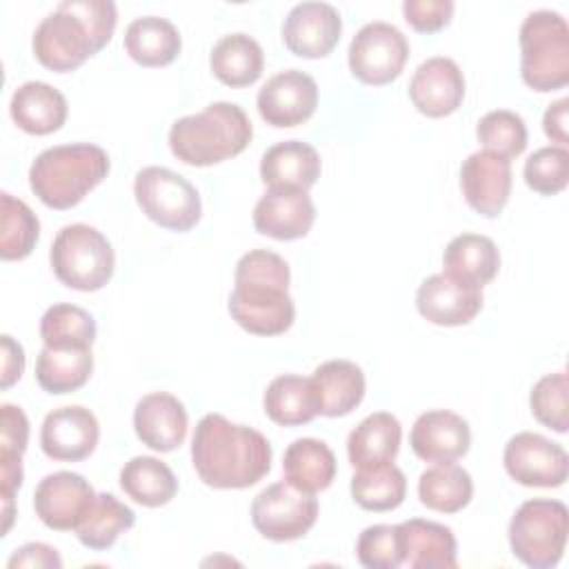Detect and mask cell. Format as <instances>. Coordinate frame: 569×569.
<instances>
[{"label":"cell","instance_id":"6da1fadb","mask_svg":"<svg viewBox=\"0 0 569 569\" xmlns=\"http://www.w3.org/2000/svg\"><path fill=\"white\" fill-rule=\"evenodd\" d=\"M271 445L253 427L220 413L200 418L191 440V462L198 478L213 489H247L271 469Z\"/></svg>","mask_w":569,"mask_h":569},{"label":"cell","instance_id":"7a4b0ae2","mask_svg":"<svg viewBox=\"0 0 569 569\" xmlns=\"http://www.w3.org/2000/svg\"><path fill=\"white\" fill-rule=\"evenodd\" d=\"M233 280L229 313L244 331L278 336L293 325L296 305L289 296L291 271L282 256L269 249L247 251L236 262Z\"/></svg>","mask_w":569,"mask_h":569},{"label":"cell","instance_id":"3957f363","mask_svg":"<svg viewBox=\"0 0 569 569\" xmlns=\"http://www.w3.org/2000/svg\"><path fill=\"white\" fill-rule=\"evenodd\" d=\"M253 127L236 102H211L202 111L178 118L169 129L171 153L191 167H211L247 149Z\"/></svg>","mask_w":569,"mask_h":569},{"label":"cell","instance_id":"277c9868","mask_svg":"<svg viewBox=\"0 0 569 569\" xmlns=\"http://www.w3.org/2000/svg\"><path fill=\"white\" fill-rule=\"evenodd\" d=\"M102 147L91 142L58 144L40 151L29 169V187L51 209H71L109 173Z\"/></svg>","mask_w":569,"mask_h":569},{"label":"cell","instance_id":"5b68a950","mask_svg":"<svg viewBox=\"0 0 569 569\" xmlns=\"http://www.w3.org/2000/svg\"><path fill=\"white\" fill-rule=\"evenodd\" d=\"M520 76L533 91H556L569 82V27L562 13L536 9L520 24Z\"/></svg>","mask_w":569,"mask_h":569},{"label":"cell","instance_id":"8992f818","mask_svg":"<svg viewBox=\"0 0 569 569\" xmlns=\"http://www.w3.org/2000/svg\"><path fill=\"white\" fill-rule=\"evenodd\" d=\"M56 278L76 291L102 289L116 269V253L102 231L91 224L73 222L62 227L49 251Z\"/></svg>","mask_w":569,"mask_h":569},{"label":"cell","instance_id":"52a82bcc","mask_svg":"<svg viewBox=\"0 0 569 569\" xmlns=\"http://www.w3.org/2000/svg\"><path fill=\"white\" fill-rule=\"evenodd\" d=\"M569 533V509L560 500H525L509 522L511 553L531 569L556 567Z\"/></svg>","mask_w":569,"mask_h":569},{"label":"cell","instance_id":"ba28073f","mask_svg":"<svg viewBox=\"0 0 569 569\" xmlns=\"http://www.w3.org/2000/svg\"><path fill=\"white\" fill-rule=\"evenodd\" d=\"M133 196L142 213L169 231H189L202 216L198 189L167 167H144L136 173Z\"/></svg>","mask_w":569,"mask_h":569},{"label":"cell","instance_id":"9c48e42d","mask_svg":"<svg viewBox=\"0 0 569 569\" xmlns=\"http://www.w3.org/2000/svg\"><path fill=\"white\" fill-rule=\"evenodd\" d=\"M31 47L38 62L58 73L78 69L87 58L100 51L87 20L62 2L40 20L33 31Z\"/></svg>","mask_w":569,"mask_h":569},{"label":"cell","instance_id":"30bf717a","mask_svg":"<svg viewBox=\"0 0 569 569\" xmlns=\"http://www.w3.org/2000/svg\"><path fill=\"white\" fill-rule=\"evenodd\" d=\"M318 518L313 493L300 491L287 480L264 487L251 502V522L260 536L273 542L302 538Z\"/></svg>","mask_w":569,"mask_h":569},{"label":"cell","instance_id":"8fae6325","mask_svg":"<svg viewBox=\"0 0 569 569\" xmlns=\"http://www.w3.org/2000/svg\"><path fill=\"white\" fill-rule=\"evenodd\" d=\"M349 69L365 84H389L400 76L409 58L405 33L391 22H367L353 36L349 51Z\"/></svg>","mask_w":569,"mask_h":569},{"label":"cell","instance_id":"7c38bea8","mask_svg":"<svg viewBox=\"0 0 569 569\" xmlns=\"http://www.w3.org/2000/svg\"><path fill=\"white\" fill-rule=\"evenodd\" d=\"M502 462L509 478L525 487H560L569 473L565 447L533 431L511 436L505 445Z\"/></svg>","mask_w":569,"mask_h":569},{"label":"cell","instance_id":"4fadbf2b","mask_svg":"<svg viewBox=\"0 0 569 569\" xmlns=\"http://www.w3.org/2000/svg\"><path fill=\"white\" fill-rule=\"evenodd\" d=\"M260 118L278 129L307 122L318 107V84L300 69H284L271 76L256 98Z\"/></svg>","mask_w":569,"mask_h":569},{"label":"cell","instance_id":"5bb4252c","mask_svg":"<svg viewBox=\"0 0 569 569\" xmlns=\"http://www.w3.org/2000/svg\"><path fill=\"white\" fill-rule=\"evenodd\" d=\"M89 480L73 471H56L44 476L33 491V509L40 522L56 531H76L96 500Z\"/></svg>","mask_w":569,"mask_h":569},{"label":"cell","instance_id":"9a60e30c","mask_svg":"<svg viewBox=\"0 0 569 569\" xmlns=\"http://www.w3.org/2000/svg\"><path fill=\"white\" fill-rule=\"evenodd\" d=\"M511 160L491 153V151H473L462 160L460 167V189L467 200V204L485 216V218H496L509 196H511Z\"/></svg>","mask_w":569,"mask_h":569},{"label":"cell","instance_id":"2e32d148","mask_svg":"<svg viewBox=\"0 0 569 569\" xmlns=\"http://www.w3.org/2000/svg\"><path fill=\"white\" fill-rule=\"evenodd\" d=\"M100 438L98 418L82 405L53 409L40 427V447L44 456L62 462H78L93 453Z\"/></svg>","mask_w":569,"mask_h":569},{"label":"cell","instance_id":"e0dca14e","mask_svg":"<svg viewBox=\"0 0 569 569\" xmlns=\"http://www.w3.org/2000/svg\"><path fill=\"white\" fill-rule=\"evenodd\" d=\"M342 33V18L329 2H300L282 22V42L300 58H325Z\"/></svg>","mask_w":569,"mask_h":569},{"label":"cell","instance_id":"ac0fdd59","mask_svg":"<svg viewBox=\"0 0 569 569\" xmlns=\"http://www.w3.org/2000/svg\"><path fill=\"white\" fill-rule=\"evenodd\" d=\"M418 313L440 327L471 322L482 309V289L447 273L425 278L416 291Z\"/></svg>","mask_w":569,"mask_h":569},{"label":"cell","instance_id":"d6986e66","mask_svg":"<svg viewBox=\"0 0 569 569\" xmlns=\"http://www.w3.org/2000/svg\"><path fill=\"white\" fill-rule=\"evenodd\" d=\"M316 220V207L305 189L269 187L253 207L258 233L276 240L305 238Z\"/></svg>","mask_w":569,"mask_h":569},{"label":"cell","instance_id":"ffe728a7","mask_svg":"<svg viewBox=\"0 0 569 569\" xmlns=\"http://www.w3.org/2000/svg\"><path fill=\"white\" fill-rule=\"evenodd\" d=\"M409 98L422 116L445 118L462 104L465 76L451 58H427L411 76Z\"/></svg>","mask_w":569,"mask_h":569},{"label":"cell","instance_id":"44dd1931","mask_svg":"<svg viewBox=\"0 0 569 569\" xmlns=\"http://www.w3.org/2000/svg\"><path fill=\"white\" fill-rule=\"evenodd\" d=\"M409 445L425 462H456L469 451L471 429L462 416L449 409H431L416 418Z\"/></svg>","mask_w":569,"mask_h":569},{"label":"cell","instance_id":"7402d4cb","mask_svg":"<svg viewBox=\"0 0 569 569\" xmlns=\"http://www.w3.org/2000/svg\"><path fill=\"white\" fill-rule=\"evenodd\" d=\"M189 416L184 405L167 391L142 396L133 409L136 436L153 451L167 453L178 449L187 438Z\"/></svg>","mask_w":569,"mask_h":569},{"label":"cell","instance_id":"603a6c76","mask_svg":"<svg viewBox=\"0 0 569 569\" xmlns=\"http://www.w3.org/2000/svg\"><path fill=\"white\" fill-rule=\"evenodd\" d=\"M405 562L411 569H453L458 565L456 536L447 525L411 518L398 525Z\"/></svg>","mask_w":569,"mask_h":569},{"label":"cell","instance_id":"cb8c5ba5","mask_svg":"<svg viewBox=\"0 0 569 569\" xmlns=\"http://www.w3.org/2000/svg\"><path fill=\"white\" fill-rule=\"evenodd\" d=\"M67 98L51 84L29 80L20 84L9 102L11 120L31 136L58 131L67 120Z\"/></svg>","mask_w":569,"mask_h":569},{"label":"cell","instance_id":"d4e9b609","mask_svg":"<svg viewBox=\"0 0 569 569\" xmlns=\"http://www.w3.org/2000/svg\"><path fill=\"white\" fill-rule=\"evenodd\" d=\"M320 153L302 140H282L271 144L260 160V178L267 187L309 189L320 178Z\"/></svg>","mask_w":569,"mask_h":569},{"label":"cell","instance_id":"484cf974","mask_svg":"<svg viewBox=\"0 0 569 569\" xmlns=\"http://www.w3.org/2000/svg\"><path fill=\"white\" fill-rule=\"evenodd\" d=\"M402 427L389 411L369 413L347 438V456L353 469L393 462L400 451Z\"/></svg>","mask_w":569,"mask_h":569},{"label":"cell","instance_id":"4316f807","mask_svg":"<svg viewBox=\"0 0 569 569\" xmlns=\"http://www.w3.org/2000/svg\"><path fill=\"white\" fill-rule=\"evenodd\" d=\"M313 387L320 402V413L338 418L351 413L365 398V373L351 360H327L316 367Z\"/></svg>","mask_w":569,"mask_h":569},{"label":"cell","instance_id":"83f0119b","mask_svg":"<svg viewBox=\"0 0 569 569\" xmlns=\"http://www.w3.org/2000/svg\"><path fill=\"white\" fill-rule=\"evenodd\" d=\"M500 269V251L496 242L480 233L456 236L442 253V273L473 287H485Z\"/></svg>","mask_w":569,"mask_h":569},{"label":"cell","instance_id":"f1b7e54d","mask_svg":"<svg viewBox=\"0 0 569 569\" xmlns=\"http://www.w3.org/2000/svg\"><path fill=\"white\" fill-rule=\"evenodd\" d=\"M338 471L336 456L325 440L298 438L282 456V473L289 485L300 491L318 493L325 491Z\"/></svg>","mask_w":569,"mask_h":569},{"label":"cell","instance_id":"f546056e","mask_svg":"<svg viewBox=\"0 0 569 569\" xmlns=\"http://www.w3.org/2000/svg\"><path fill=\"white\" fill-rule=\"evenodd\" d=\"M124 49L129 58L142 67H167L178 58L182 38L171 20L142 16L129 22L124 31Z\"/></svg>","mask_w":569,"mask_h":569},{"label":"cell","instance_id":"4dcf8cb0","mask_svg":"<svg viewBox=\"0 0 569 569\" xmlns=\"http://www.w3.org/2000/svg\"><path fill=\"white\" fill-rule=\"evenodd\" d=\"M264 413L282 427H298L311 422L320 413L318 393L311 378L284 373L267 385L262 396Z\"/></svg>","mask_w":569,"mask_h":569},{"label":"cell","instance_id":"1f68e13d","mask_svg":"<svg viewBox=\"0 0 569 569\" xmlns=\"http://www.w3.org/2000/svg\"><path fill=\"white\" fill-rule=\"evenodd\" d=\"M213 76L227 87H249L253 84L264 69L262 47L242 31L222 36L209 56Z\"/></svg>","mask_w":569,"mask_h":569},{"label":"cell","instance_id":"d6a6232c","mask_svg":"<svg viewBox=\"0 0 569 569\" xmlns=\"http://www.w3.org/2000/svg\"><path fill=\"white\" fill-rule=\"evenodd\" d=\"M120 487L142 507H162L178 493V478L160 458L136 456L120 469Z\"/></svg>","mask_w":569,"mask_h":569},{"label":"cell","instance_id":"836d02e7","mask_svg":"<svg viewBox=\"0 0 569 569\" xmlns=\"http://www.w3.org/2000/svg\"><path fill=\"white\" fill-rule=\"evenodd\" d=\"M471 496L473 480L456 462H436L418 478V498L431 511L458 513L471 502Z\"/></svg>","mask_w":569,"mask_h":569},{"label":"cell","instance_id":"e575fe53","mask_svg":"<svg viewBox=\"0 0 569 569\" xmlns=\"http://www.w3.org/2000/svg\"><path fill=\"white\" fill-rule=\"evenodd\" d=\"M136 522V513L129 505L118 500L113 493H98L87 516L76 527L78 540L93 551L113 547L120 533L129 531Z\"/></svg>","mask_w":569,"mask_h":569},{"label":"cell","instance_id":"d590c367","mask_svg":"<svg viewBox=\"0 0 569 569\" xmlns=\"http://www.w3.org/2000/svg\"><path fill=\"white\" fill-rule=\"evenodd\" d=\"M93 371L91 349L42 347L36 360V380L47 393H71L80 389Z\"/></svg>","mask_w":569,"mask_h":569},{"label":"cell","instance_id":"8d00e7d4","mask_svg":"<svg viewBox=\"0 0 569 569\" xmlns=\"http://www.w3.org/2000/svg\"><path fill=\"white\" fill-rule=\"evenodd\" d=\"M407 496V478L393 462L356 469L351 478V498L367 511H391Z\"/></svg>","mask_w":569,"mask_h":569},{"label":"cell","instance_id":"74e56055","mask_svg":"<svg viewBox=\"0 0 569 569\" xmlns=\"http://www.w3.org/2000/svg\"><path fill=\"white\" fill-rule=\"evenodd\" d=\"M96 333L93 316L69 302L51 305L40 318V338L51 349H91Z\"/></svg>","mask_w":569,"mask_h":569},{"label":"cell","instance_id":"f35d334b","mask_svg":"<svg viewBox=\"0 0 569 569\" xmlns=\"http://www.w3.org/2000/svg\"><path fill=\"white\" fill-rule=\"evenodd\" d=\"M2 236H0V256L2 260H22L27 258L38 238H40V220L31 211V207L2 191Z\"/></svg>","mask_w":569,"mask_h":569},{"label":"cell","instance_id":"ab89813d","mask_svg":"<svg viewBox=\"0 0 569 569\" xmlns=\"http://www.w3.org/2000/svg\"><path fill=\"white\" fill-rule=\"evenodd\" d=\"M476 136L485 151L498 153L507 160L520 156L527 147V124L520 113L509 109H496L480 118Z\"/></svg>","mask_w":569,"mask_h":569},{"label":"cell","instance_id":"60d3db41","mask_svg":"<svg viewBox=\"0 0 569 569\" xmlns=\"http://www.w3.org/2000/svg\"><path fill=\"white\" fill-rule=\"evenodd\" d=\"M567 393H569V382H567L565 371L542 376L531 387V393H529V407H531L533 418L540 425H545L558 433H565L569 429Z\"/></svg>","mask_w":569,"mask_h":569},{"label":"cell","instance_id":"b9f144b4","mask_svg":"<svg viewBox=\"0 0 569 569\" xmlns=\"http://www.w3.org/2000/svg\"><path fill=\"white\" fill-rule=\"evenodd\" d=\"M358 562L367 569H398L405 562L398 525H371L356 542Z\"/></svg>","mask_w":569,"mask_h":569},{"label":"cell","instance_id":"7bdbcfd3","mask_svg":"<svg viewBox=\"0 0 569 569\" xmlns=\"http://www.w3.org/2000/svg\"><path fill=\"white\" fill-rule=\"evenodd\" d=\"M525 182L542 193V196H553L562 191L569 182V151L567 147L549 144L536 149L527 162H525Z\"/></svg>","mask_w":569,"mask_h":569},{"label":"cell","instance_id":"ee69618b","mask_svg":"<svg viewBox=\"0 0 569 569\" xmlns=\"http://www.w3.org/2000/svg\"><path fill=\"white\" fill-rule=\"evenodd\" d=\"M402 13H405V20L416 31L433 33L449 24L453 16V2L451 0H405Z\"/></svg>","mask_w":569,"mask_h":569},{"label":"cell","instance_id":"f6af8a7d","mask_svg":"<svg viewBox=\"0 0 569 569\" xmlns=\"http://www.w3.org/2000/svg\"><path fill=\"white\" fill-rule=\"evenodd\" d=\"M22 478H24L22 456L0 449V500H2V516H4L2 536H7L11 525H13V516H16V500L13 498H16V491L20 489V485H22Z\"/></svg>","mask_w":569,"mask_h":569},{"label":"cell","instance_id":"bcb514c9","mask_svg":"<svg viewBox=\"0 0 569 569\" xmlns=\"http://www.w3.org/2000/svg\"><path fill=\"white\" fill-rule=\"evenodd\" d=\"M29 442V420L16 405L0 407V449L11 453H24Z\"/></svg>","mask_w":569,"mask_h":569},{"label":"cell","instance_id":"7dc6e473","mask_svg":"<svg viewBox=\"0 0 569 569\" xmlns=\"http://www.w3.org/2000/svg\"><path fill=\"white\" fill-rule=\"evenodd\" d=\"M9 569L16 567H36V569H60L62 558L58 549L44 545V542H27L20 549L13 551V556L7 562Z\"/></svg>","mask_w":569,"mask_h":569},{"label":"cell","instance_id":"c3c4849f","mask_svg":"<svg viewBox=\"0 0 569 569\" xmlns=\"http://www.w3.org/2000/svg\"><path fill=\"white\" fill-rule=\"evenodd\" d=\"M0 342H2V380H0V387L9 389L16 380H20V376L24 371V349L9 333H4L0 338Z\"/></svg>","mask_w":569,"mask_h":569},{"label":"cell","instance_id":"681fc988","mask_svg":"<svg viewBox=\"0 0 569 569\" xmlns=\"http://www.w3.org/2000/svg\"><path fill=\"white\" fill-rule=\"evenodd\" d=\"M567 111H569V100L560 98V100L551 102L545 109V116H542V129H545L549 140L558 142V147H565L567 140H569V136H567Z\"/></svg>","mask_w":569,"mask_h":569}]
</instances>
